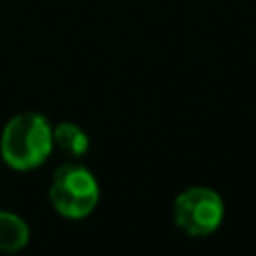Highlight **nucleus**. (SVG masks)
<instances>
[{"instance_id": "nucleus-5", "label": "nucleus", "mask_w": 256, "mask_h": 256, "mask_svg": "<svg viewBox=\"0 0 256 256\" xmlns=\"http://www.w3.org/2000/svg\"><path fill=\"white\" fill-rule=\"evenodd\" d=\"M54 144L68 155H74V158H81V155L88 153L90 148V140L86 135V130L76 124H70V122H63L52 130Z\"/></svg>"}, {"instance_id": "nucleus-3", "label": "nucleus", "mask_w": 256, "mask_h": 256, "mask_svg": "<svg viewBox=\"0 0 256 256\" xmlns=\"http://www.w3.org/2000/svg\"><path fill=\"white\" fill-rule=\"evenodd\" d=\"M173 220L186 236H209L225 220V202L209 186H189L173 202Z\"/></svg>"}, {"instance_id": "nucleus-1", "label": "nucleus", "mask_w": 256, "mask_h": 256, "mask_svg": "<svg viewBox=\"0 0 256 256\" xmlns=\"http://www.w3.org/2000/svg\"><path fill=\"white\" fill-rule=\"evenodd\" d=\"M54 146L52 126L38 112L16 115L2 130L0 153L16 171H32L50 158Z\"/></svg>"}, {"instance_id": "nucleus-2", "label": "nucleus", "mask_w": 256, "mask_h": 256, "mask_svg": "<svg viewBox=\"0 0 256 256\" xmlns=\"http://www.w3.org/2000/svg\"><path fill=\"white\" fill-rule=\"evenodd\" d=\"M50 200L66 218H86L99 202V182L81 164H66L52 178Z\"/></svg>"}, {"instance_id": "nucleus-4", "label": "nucleus", "mask_w": 256, "mask_h": 256, "mask_svg": "<svg viewBox=\"0 0 256 256\" xmlns=\"http://www.w3.org/2000/svg\"><path fill=\"white\" fill-rule=\"evenodd\" d=\"M30 240V227L20 216L0 212V252H18Z\"/></svg>"}]
</instances>
